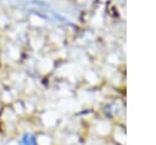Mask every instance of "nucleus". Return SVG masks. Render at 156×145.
I'll use <instances>...</instances> for the list:
<instances>
[{
  "instance_id": "f257e3e1",
  "label": "nucleus",
  "mask_w": 156,
  "mask_h": 145,
  "mask_svg": "<svg viewBox=\"0 0 156 145\" xmlns=\"http://www.w3.org/2000/svg\"><path fill=\"white\" fill-rule=\"evenodd\" d=\"M20 145H37V140H35V136L33 134H29V133H26L22 139L20 140Z\"/></svg>"
}]
</instances>
